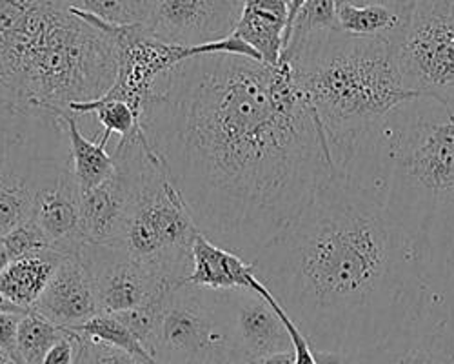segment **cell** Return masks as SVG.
Returning a JSON list of instances; mask_svg holds the SVG:
<instances>
[{
    "instance_id": "7",
    "label": "cell",
    "mask_w": 454,
    "mask_h": 364,
    "mask_svg": "<svg viewBox=\"0 0 454 364\" xmlns=\"http://www.w3.org/2000/svg\"><path fill=\"white\" fill-rule=\"evenodd\" d=\"M151 355L159 364H240L222 289L184 282L168 291Z\"/></svg>"
},
{
    "instance_id": "31",
    "label": "cell",
    "mask_w": 454,
    "mask_h": 364,
    "mask_svg": "<svg viewBox=\"0 0 454 364\" xmlns=\"http://www.w3.org/2000/svg\"><path fill=\"white\" fill-rule=\"evenodd\" d=\"M27 115L19 106L13 91L0 81V138L12 133Z\"/></svg>"
},
{
    "instance_id": "17",
    "label": "cell",
    "mask_w": 454,
    "mask_h": 364,
    "mask_svg": "<svg viewBox=\"0 0 454 364\" xmlns=\"http://www.w3.org/2000/svg\"><path fill=\"white\" fill-rule=\"evenodd\" d=\"M287 13L289 0H244L235 35L275 67L284 53Z\"/></svg>"
},
{
    "instance_id": "11",
    "label": "cell",
    "mask_w": 454,
    "mask_h": 364,
    "mask_svg": "<svg viewBox=\"0 0 454 364\" xmlns=\"http://www.w3.org/2000/svg\"><path fill=\"white\" fill-rule=\"evenodd\" d=\"M244 0H155L147 31L178 46H202L235 33Z\"/></svg>"
},
{
    "instance_id": "35",
    "label": "cell",
    "mask_w": 454,
    "mask_h": 364,
    "mask_svg": "<svg viewBox=\"0 0 454 364\" xmlns=\"http://www.w3.org/2000/svg\"><path fill=\"white\" fill-rule=\"evenodd\" d=\"M331 364H372L371 355L364 353V355H349V357H338L334 362Z\"/></svg>"
},
{
    "instance_id": "24",
    "label": "cell",
    "mask_w": 454,
    "mask_h": 364,
    "mask_svg": "<svg viewBox=\"0 0 454 364\" xmlns=\"http://www.w3.org/2000/svg\"><path fill=\"white\" fill-rule=\"evenodd\" d=\"M66 10H77L95 15L106 22L129 26L149 20L155 0H51Z\"/></svg>"
},
{
    "instance_id": "15",
    "label": "cell",
    "mask_w": 454,
    "mask_h": 364,
    "mask_svg": "<svg viewBox=\"0 0 454 364\" xmlns=\"http://www.w3.org/2000/svg\"><path fill=\"white\" fill-rule=\"evenodd\" d=\"M369 355L372 364H454V339L445 322L427 306L419 322Z\"/></svg>"
},
{
    "instance_id": "33",
    "label": "cell",
    "mask_w": 454,
    "mask_h": 364,
    "mask_svg": "<svg viewBox=\"0 0 454 364\" xmlns=\"http://www.w3.org/2000/svg\"><path fill=\"white\" fill-rule=\"evenodd\" d=\"M309 3V0H289V13H287V28H286V36H284V50L291 39V31H293V24L298 17V13L301 12V8H304L306 4Z\"/></svg>"
},
{
    "instance_id": "30",
    "label": "cell",
    "mask_w": 454,
    "mask_h": 364,
    "mask_svg": "<svg viewBox=\"0 0 454 364\" xmlns=\"http://www.w3.org/2000/svg\"><path fill=\"white\" fill-rule=\"evenodd\" d=\"M82 350V337L64 328L62 336L48 350L43 364H77Z\"/></svg>"
},
{
    "instance_id": "4",
    "label": "cell",
    "mask_w": 454,
    "mask_h": 364,
    "mask_svg": "<svg viewBox=\"0 0 454 364\" xmlns=\"http://www.w3.org/2000/svg\"><path fill=\"white\" fill-rule=\"evenodd\" d=\"M106 33L51 0H0V81L27 114L62 117L117 81Z\"/></svg>"
},
{
    "instance_id": "18",
    "label": "cell",
    "mask_w": 454,
    "mask_h": 364,
    "mask_svg": "<svg viewBox=\"0 0 454 364\" xmlns=\"http://www.w3.org/2000/svg\"><path fill=\"white\" fill-rule=\"evenodd\" d=\"M256 273L251 263L211 242L202 233L193 244V270L185 279L187 284L211 289H251Z\"/></svg>"
},
{
    "instance_id": "26",
    "label": "cell",
    "mask_w": 454,
    "mask_h": 364,
    "mask_svg": "<svg viewBox=\"0 0 454 364\" xmlns=\"http://www.w3.org/2000/svg\"><path fill=\"white\" fill-rule=\"evenodd\" d=\"M318 31H340L336 0H309L298 13L286 50L294 48ZM284 50V51H286Z\"/></svg>"
},
{
    "instance_id": "36",
    "label": "cell",
    "mask_w": 454,
    "mask_h": 364,
    "mask_svg": "<svg viewBox=\"0 0 454 364\" xmlns=\"http://www.w3.org/2000/svg\"><path fill=\"white\" fill-rule=\"evenodd\" d=\"M12 265V257H10V253H8V249H6V246H4V242L0 241V275H3L4 272H6V268Z\"/></svg>"
},
{
    "instance_id": "21",
    "label": "cell",
    "mask_w": 454,
    "mask_h": 364,
    "mask_svg": "<svg viewBox=\"0 0 454 364\" xmlns=\"http://www.w3.org/2000/svg\"><path fill=\"white\" fill-rule=\"evenodd\" d=\"M338 28L342 33L360 39H393L402 29L407 6L405 4H353L349 0H336Z\"/></svg>"
},
{
    "instance_id": "29",
    "label": "cell",
    "mask_w": 454,
    "mask_h": 364,
    "mask_svg": "<svg viewBox=\"0 0 454 364\" xmlns=\"http://www.w3.org/2000/svg\"><path fill=\"white\" fill-rule=\"evenodd\" d=\"M77 364H157V362L144 360L115 346L82 339V350Z\"/></svg>"
},
{
    "instance_id": "10",
    "label": "cell",
    "mask_w": 454,
    "mask_h": 364,
    "mask_svg": "<svg viewBox=\"0 0 454 364\" xmlns=\"http://www.w3.org/2000/svg\"><path fill=\"white\" fill-rule=\"evenodd\" d=\"M79 253L93 281L102 313H122L153 305L176 288L121 246L84 242Z\"/></svg>"
},
{
    "instance_id": "22",
    "label": "cell",
    "mask_w": 454,
    "mask_h": 364,
    "mask_svg": "<svg viewBox=\"0 0 454 364\" xmlns=\"http://www.w3.org/2000/svg\"><path fill=\"white\" fill-rule=\"evenodd\" d=\"M64 328L29 310L20 317L17 334V359L22 364H43L48 350L62 336Z\"/></svg>"
},
{
    "instance_id": "1",
    "label": "cell",
    "mask_w": 454,
    "mask_h": 364,
    "mask_svg": "<svg viewBox=\"0 0 454 364\" xmlns=\"http://www.w3.org/2000/svg\"><path fill=\"white\" fill-rule=\"evenodd\" d=\"M140 128L199 232L253 263L333 173L289 62L215 53L155 84Z\"/></svg>"
},
{
    "instance_id": "37",
    "label": "cell",
    "mask_w": 454,
    "mask_h": 364,
    "mask_svg": "<svg viewBox=\"0 0 454 364\" xmlns=\"http://www.w3.org/2000/svg\"><path fill=\"white\" fill-rule=\"evenodd\" d=\"M0 364H20V360L6 350H0Z\"/></svg>"
},
{
    "instance_id": "5",
    "label": "cell",
    "mask_w": 454,
    "mask_h": 364,
    "mask_svg": "<svg viewBox=\"0 0 454 364\" xmlns=\"http://www.w3.org/2000/svg\"><path fill=\"white\" fill-rule=\"evenodd\" d=\"M324 133L333 170L348 168L384 119L419 97L405 90L389 39L318 31L282 53Z\"/></svg>"
},
{
    "instance_id": "9",
    "label": "cell",
    "mask_w": 454,
    "mask_h": 364,
    "mask_svg": "<svg viewBox=\"0 0 454 364\" xmlns=\"http://www.w3.org/2000/svg\"><path fill=\"white\" fill-rule=\"evenodd\" d=\"M407 6L393 36L396 67L407 91L454 100V0H398Z\"/></svg>"
},
{
    "instance_id": "28",
    "label": "cell",
    "mask_w": 454,
    "mask_h": 364,
    "mask_svg": "<svg viewBox=\"0 0 454 364\" xmlns=\"http://www.w3.org/2000/svg\"><path fill=\"white\" fill-rule=\"evenodd\" d=\"M12 261H17L20 257H26V255L36 253V251H44L48 248H51L48 237L44 235V232L36 226V223L33 218L29 221L22 223L20 226L13 228L10 233H6L3 239Z\"/></svg>"
},
{
    "instance_id": "19",
    "label": "cell",
    "mask_w": 454,
    "mask_h": 364,
    "mask_svg": "<svg viewBox=\"0 0 454 364\" xmlns=\"http://www.w3.org/2000/svg\"><path fill=\"white\" fill-rule=\"evenodd\" d=\"M64 255L53 248L36 251L17 261L0 275V296H4L15 306L29 312L35 308L57 272Z\"/></svg>"
},
{
    "instance_id": "23",
    "label": "cell",
    "mask_w": 454,
    "mask_h": 364,
    "mask_svg": "<svg viewBox=\"0 0 454 364\" xmlns=\"http://www.w3.org/2000/svg\"><path fill=\"white\" fill-rule=\"evenodd\" d=\"M69 112L77 114L79 117L95 114L98 124L104 128L102 135L111 137L113 133H117V135H121V140L129 138L142 130L140 117L135 114V109L128 102L109 99L106 95L97 100L73 104L69 107Z\"/></svg>"
},
{
    "instance_id": "38",
    "label": "cell",
    "mask_w": 454,
    "mask_h": 364,
    "mask_svg": "<svg viewBox=\"0 0 454 364\" xmlns=\"http://www.w3.org/2000/svg\"><path fill=\"white\" fill-rule=\"evenodd\" d=\"M353 4H372V3H386V4H393V0H349Z\"/></svg>"
},
{
    "instance_id": "2",
    "label": "cell",
    "mask_w": 454,
    "mask_h": 364,
    "mask_svg": "<svg viewBox=\"0 0 454 364\" xmlns=\"http://www.w3.org/2000/svg\"><path fill=\"white\" fill-rule=\"evenodd\" d=\"M251 265L313 350L342 357L405 332L433 296L382 194L336 170Z\"/></svg>"
},
{
    "instance_id": "12",
    "label": "cell",
    "mask_w": 454,
    "mask_h": 364,
    "mask_svg": "<svg viewBox=\"0 0 454 364\" xmlns=\"http://www.w3.org/2000/svg\"><path fill=\"white\" fill-rule=\"evenodd\" d=\"M240 364L293 352L284 322L271 305L253 289H222Z\"/></svg>"
},
{
    "instance_id": "32",
    "label": "cell",
    "mask_w": 454,
    "mask_h": 364,
    "mask_svg": "<svg viewBox=\"0 0 454 364\" xmlns=\"http://www.w3.org/2000/svg\"><path fill=\"white\" fill-rule=\"evenodd\" d=\"M24 313H0V350L17 357L19 322Z\"/></svg>"
},
{
    "instance_id": "13",
    "label": "cell",
    "mask_w": 454,
    "mask_h": 364,
    "mask_svg": "<svg viewBox=\"0 0 454 364\" xmlns=\"http://www.w3.org/2000/svg\"><path fill=\"white\" fill-rule=\"evenodd\" d=\"M81 188L74 178L71 157L36 195L33 221L62 255L77 253L86 242L81 233Z\"/></svg>"
},
{
    "instance_id": "14",
    "label": "cell",
    "mask_w": 454,
    "mask_h": 364,
    "mask_svg": "<svg viewBox=\"0 0 454 364\" xmlns=\"http://www.w3.org/2000/svg\"><path fill=\"white\" fill-rule=\"evenodd\" d=\"M33 310L67 330L79 328L102 313L93 281L79 251L64 255Z\"/></svg>"
},
{
    "instance_id": "16",
    "label": "cell",
    "mask_w": 454,
    "mask_h": 364,
    "mask_svg": "<svg viewBox=\"0 0 454 364\" xmlns=\"http://www.w3.org/2000/svg\"><path fill=\"white\" fill-rule=\"evenodd\" d=\"M129 192L117 168L106 182L81 195V233L91 244H117L124 228Z\"/></svg>"
},
{
    "instance_id": "3",
    "label": "cell",
    "mask_w": 454,
    "mask_h": 364,
    "mask_svg": "<svg viewBox=\"0 0 454 364\" xmlns=\"http://www.w3.org/2000/svg\"><path fill=\"white\" fill-rule=\"evenodd\" d=\"M344 173L382 194L429 279L454 257V100L403 102Z\"/></svg>"
},
{
    "instance_id": "34",
    "label": "cell",
    "mask_w": 454,
    "mask_h": 364,
    "mask_svg": "<svg viewBox=\"0 0 454 364\" xmlns=\"http://www.w3.org/2000/svg\"><path fill=\"white\" fill-rule=\"evenodd\" d=\"M247 364H294V353L293 352L277 353V355H270V357H262V359L251 360Z\"/></svg>"
},
{
    "instance_id": "20",
    "label": "cell",
    "mask_w": 454,
    "mask_h": 364,
    "mask_svg": "<svg viewBox=\"0 0 454 364\" xmlns=\"http://www.w3.org/2000/svg\"><path fill=\"white\" fill-rule=\"evenodd\" d=\"M62 126L69 142V157L74 178L79 182L81 194H88L98 188L117 170L115 157L106 150L111 137L102 135L98 142L88 138L79 126V115L66 112L62 117Z\"/></svg>"
},
{
    "instance_id": "6",
    "label": "cell",
    "mask_w": 454,
    "mask_h": 364,
    "mask_svg": "<svg viewBox=\"0 0 454 364\" xmlns=\"http://www.w3.org/2000/svg\"><path fill=\"white\" fill-rule=\"evenodd\" d=\"M113 157L129 192L124 228L115 246L168 284H184L193 270V244L200 232L182 195L151 152L142 130L119 140Z\"/></svg>"
},
{
    "instance_id": "8",
    "label": "cell",
    "mask_w": 454,
    "mask_h": 364,
    "mask_svg": "<svg viewBox=\"0 0 454 364\" xmlns=\"http://www.w3.org/2000/svg\"><path fill=\"white\" fill-rule=\"evenodd\" d=\"M69 161L60 117L27 114L0 138V239L29 221L36 195Z\"/></svg>"
},
{
    "instance_id": "39",
    "label": "cell",
    "mask_w": 454,
    "mask_h": 364,
    "mask_svg": "<svg viewBox=\"0 0 454 364\" xmlns=\"http://www.w3.org/2000/svg\"><path fill=\"white\" fill-rule=\"evenodd\" d=\"M20 364H22V362H20Z\"/></svg>"
},
{
    "instance_id": "27",
    "label": "cell",
    "mask_w": 454,
    "mask_h": 364,
    "mask_svg": "<svg viewBox=\"0 0 454 364\" xmlns=\"http://www.w3.org/2000/svg\"><path fill=\"white\" fill-rule=\"evenodd\" d=\"M433 296L429 306L445 322L454 339V257H450L431 279Z\"/></svg>"
},
{
    "instance_id": "25",
    "label": "cell",
    "mask_w": 454,
    "mask_h": 364,
    "mask_svg": "<svg viewBox=\"0 0 454 364\" xmlns=\"http://www.w3.org/2000/svg\"><path fill=\"white\" fill-rule=\"evenodd\" d=\"M73 332H77L82 339L86 341H95V343H104L109 346L121 348L128 353H133L144 360L149 362H157L153 357L149 355V352L142 346V343L137 339V336L129 330V328L113 313H98L86 324L73 328ZM159 364V362H157Z\"/></svg>"
}]
</instances>
